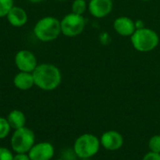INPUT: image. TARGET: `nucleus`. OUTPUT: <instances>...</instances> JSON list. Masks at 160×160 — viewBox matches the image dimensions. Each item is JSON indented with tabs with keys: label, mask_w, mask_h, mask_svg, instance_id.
<instances>
[{
	"label": "nucleus",
	"mask_w": 160,
	"mask_h": 160,
	"mask_svg": "<svg viewBox=\"0 0 160 160\" xmlns=\"http://www.w3.org/2000/svg\"><path fill=\"white\" fill-rule=\"evenodd\" d=\"M35 85L44 91H52L56 89L62 82L60 69L52 64L38 65L32 72Z\"/></svg>",
	"instance_id": "1"
},
{
	"label": "nucleus",
	"mask_w": 160,
	"mask_h": 160,
	"mask_svg": "<svg viewBox=\"0 0 160 160\" xmlns=\"http://www.w3.org/2000/svg\"><path fill=\"white\" fill-rule=\"evenodd\" d=\"M34 34L36 38L42 42L52 41L61 34L60 21L52 16L43 17L35 24Z\"/></svg>",
	"instance_id": "2"
},
{
	"label": "nucleus",
	"mask_w": 160,
	"mask_h": 160,
	"mask_svg": "<svg viewBox=\"0 0 160 160\" xmlns=\"http://www.w3.org/2000/svg\"><path fill=\"white\" fill-rule=\"evenodd\" d=\"M130 40L134 49L141 52H151L159 43V38L157 32L147 27L136 29L130 37Z\"/></svg>",
	"instance_id": "3"
},
{
	"label": "nucleus",
	"mask_w": 160,
	"mask_h": 160,
	"mask_svg": "<svg viewBox=\"0 0 160 160\" xmlns=\"http://www.w3.org/2000/svg\"><path fill=\"white\" fill-rule=\"evenodd\" d=\"M100 145V140L97 136L85 133L76 139L74 142V153L80 158H90L98 154Z\"/></svg>",
	"instance_id": "4"
},
{
	"label": "nucleus",
	"mask_w": 160,
	"mask_h": 160,
	"mask_svg": "<svg viewBox=\"0 0 160 160\" xmlns=\"http://www.w3.org/2000/svg\"><path fill=\"white\" fill-rule=\"evenodd\" d=\"M36 136L33 130L23 127L14 130L10 139V146L16 154H27L34 146Z\"/></svg>",
	"instance_id": "5"
},
{
	"label": "nucleus",
	"mask_w": 160,
	"mask_h": 160,
	"mask_svg": "<svg viewBox=\"0 0 160 160\" xmlns=\"http://www.w3.org/2000/svg\"><path fill=\"white\" fill-rule=\"evenodd\" d=\"M61 33L68 38L80 35L85 27V20L82 15L73 12L67 14L61 21Z\"/></svg>",
	"instance_id": "6"
},
{
	"label": "nucleus",
	"mask_w": 160,
	"mask_h": 160,
	"mask_svg": "<svg viewBox=\"0 0 160 160\" xmlns=\"http://www.w3.org/2000/svg\"><path fill=\"white\" fill-rule=\"evenodd\" d=\"M17 68L22 72L32 73L38 66L36 55L28 50H21L17 52L14 57Z\"/></svg>",
	"instance_id": "7"
},
{
	"label": "nucleus",
	"mask_w": 160,
	"mask_h": 160,
	"mask_svg": "<svg viewBox=\"0 0 160 160\" xmlns=\"http://www.w3.org/2000/svg\"><path fill=\"white\" fill-rule=\"evenodd\" d=\"M28 156L30 160H52L54 156V148L47 142L35 143L28 152Z\"/></svg>",
	"instance_id": "8"
},
{
	"label": "nucleus",
	"mask_w": 160,
	"mask_h": 160,
	"mask_svg": "<svg viewBox=\"0 0 160 160\" xmlns=\"http://www.w3.org/2000/svg\"><path fill=\"white\" fill-rule=\"evenodd\" d=\"M100 144L103 148L109 151L119 150L124 144V138L121 133L115 130H109L102 134Z\"/></svg>",
	"instance_id": "9"
},
{
	"label": "nucleus",
	"mask_w": 160,
	"mask_h": 160,
	"mask_svg": "<svg viewBox=\"0 0 160 160\" xmlns=\"http://www.w3.org/2000/svg\"><path fill=\"white\" fill-rule=\"evenodd\" d=\"M112 0H90L88 9L93 17L101 19L112 12Z\"/></svg>",
	"instance_id": "10"
},
{
	"label": "nucleus",
	"mask_w": 160,
	"mask_h": 160,
	"mask_svg": "<svg viewBox=\"0 0 160 160\" xmlns=\"http://www.w3.org/2000/svg\"><path fill=\"white\" fill-rule=\"evenodd\" d=\"M113 28L117 34L123 37H131L136 30L135 22L128 17L122 16L113 22Z\"/></svg>",
	"instance_id": "11"
},
{
	"label": "nucleus",
	"mask_w": 160,
	"mask_h": 160,
	"mask_svg": "<svg viewBox=\"0 0 160 160\" xmlns=\"http://www.w3.org/2000/svg\"><path fill=\"white\" fill-rule=\"evenodd\" d=\"M7 19L10 25L14 27H22L27 22L28 16L23 8L17 6H13L8 11Z\"/></svg>",
	"instance_id": "12"
},
{
	"label": "nucleus",
	"mask_w": 160,
	"mask_h": 160,
	"mask_svg": "<svg viewBox=\"0 0 160 160\" xmlns=\"http://www.w3.org/2000/svg\"><path fill=\"white\" fill-rule=\"evenodd\" d=\"M14 86L20 90L25 91L31 89L35 85L33 74L30 72H22L20 71L17 73L13 79Z\"/></svg>",
	"instance_id": "13"
},
{
	"label": "nucleus",
	"mask_w": 160,
	"mask_h": 160,
	"mask_svg": "<svg viewBox=\"0 0 160 160\" xmlns=\"http://www.w3.org/2000/svg\"><path fill=\"white\" fill-rule=\"evenodd\" d=\"M7 120H8L10 128L14 130L25 127V124H26V117H25L24 113L19 110L11 111L8 113Z\"/></svg>",
	"instance_id": "14"
},
{
	"label": "nucleus",
	"mask_w": 160,
	"mask_h": 160,
	"mask_svg": "<svg viewBox=\"0 0 160 160\" xmlns=\"http://www.w3.org/2000/svg\"><path fill=\"white\" fill-rule=\"evenodd\" d=\"M71 8L73 13L78 15H82L87 8V4L85 0H74Z\"/></svg>",
	"instance_id": "15"
},
{
	"label": "nucleus",
	"mask_w": 160,
	"mask_h": 160,
	"mask_svg": "<svg viewBox=\"0 0 160 160\" xmlns=\"http://www.w3.org/2000/svg\"><path fill=\"white\" fill-rule=\"evenodd\" d=\"M10 126L7 120V118L0 116V140L7 138L10 132Z\"/></svg>",
	"instance_id": "16"
},
{
	"label": "nucleus",
	"mask_w": 160,
	"mask_h": 160,
	"mask_svg": "<svg viewBox=\"0 0 160 160\" xmlns=\"http://www.w3.org/2000/svg\"><path fill=\"white\" fill-rule=\"evenodd\" d=\"M14 6L13 0H0V18L7 17L8 11Z\"/></svg>",
	"instance_id": "17"
},
{
	"label": "nucleus",
	"mask_w": 160,
	"mask_h": 160,
	"mask_svg": "<svg viewBox=\"0 0 160 160\" xmlns=\"http://www.w3.org/2000/svg\"><path fill=\"white\" fill-rule=\"evenodd\" d=\"M148 146L151 152L160 154V135H155L150 138Z\"/></svg>",
	"instance_id": "18"
},
{
	"label": "nucleus",
	"mask_w": 160,
	"mask_h": 160,
	"mask_svg": "<svg viewBox=\"0 0 160 160\" xmlns=\"http://www.w3.org/2000/svg\"><path fill=\"white\" fill-rule=\"evenodd\" d=\"M13 158L14 156L9 149L0 147V160H13Z\"/></svg>",
	"instance_id": "19"
},
{
	"label": "nucleus",
	"mask_w": 160,
	"mask_h": 160,
	"mask_svg": "<svg viewBox=\"0 0 160 160\" xmlns=\"http://www.w3.org/2000/svg\"><path fill=\"white\" fill-rule=\"evenodd\" d=\"M142 160H160V154L154 153V152L150 151L149 153L145 154Z\"/></svg>",
	"instance_id": "20"
},
{
	"label": "nucleus",
	"mask_w": 160,
	"mask_h": 160,
	"mask_svg": "<svg viewBox=\"0 0 160 160\" xmlns=\"http://www.w3.org/2000/svg\"><path fill=\"white\" fill-rule=\"evenodd\" d=\"M13 160H30V158L27 154H16Z\"/></svg>",
	"instance_id": "21"
},
{
	"label": "nucleus",
	"mask_w": 160,
	"mask_h": 160,
	"mask_svg": "<svg viewBox=\"0 0 160 160\" xmlns=\"http://www.w3.org/2000/svg\"><path fill=\"white\" fill-rule=\"evenodd\" d=\"M29 2H31V3H40V2H42L43 0H28Z\"/></svg>",
	"instance_id": "22"
},
{
	"label": "nucleus",
	"mask_w": 160,
	"mask_h": 160,
	"mask_svg": "<svg viewBox=\"0 0 160 160\" xmlns=\"http://www.w3.org/2000/svg\"><path fill=\"white\" fill-rule=\"evenodd\" d=\"M142 1H151V0H142Z\"/></svg>",
	"instance_id": "23"
},
{
	"label": "nucleus",
	"mask_w": 160,
	"mask_h": 160,
	"mask_svg": "<svg viewBox=\"0 0 160 160\" xmlns=\"http://www.w3.org/2000/svg\"><path fill=\"white\" fill-rule=\"evenodd\" d=\"M58 1H65V0H58Z\"/></svg>",
	"instance_id": "24"
},
{
	"label": "nucleus",
	"mask_w": 160,
	"mask_h": 160,
	"mask_svg": "<svg viewBox=\"0 0 160 160\" xmlns=\"http://www.w3.org/2000/svg\"><path fill=\"white\" fill-rule=\"evenodd\" d=\"M55 160H64V159H55Z\"/></svg>",
	"instance_id": "25"
}]
</instances>
